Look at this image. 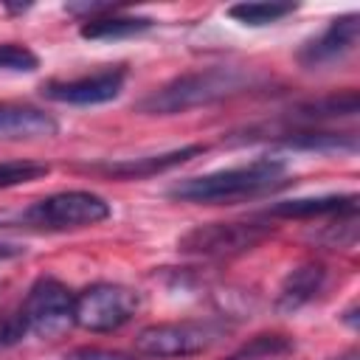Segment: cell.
Returning a JSON list of instances; mask_svg holds the SVG:
<instances>
[{"label": "cell", "instance_id": "obj_1", "mask_svg": "<svg viewBox=\"0 0 360 360\" xmlns=\"http://www.w3.org/2000/svg\"><path fill=\"white\" fill-rule=\"evenodd\" d=\"M287 183L290 180H287L284 160L256 158L242 166L219 169L200 177H186L169 188V197L180 202H197V205H231V202L270 194L276 188H284Z\"/></svg>", "mask_w": 360, "mask_h": 360}, {"label": "cell", "instance_id": "obj_2", "mask_svg": "<svg viewBox=\"0 0 360 360\" xmlns=\"http://www.w3.org/2000/svg\"><path fill=\"white\" fill-rule=\"evenodd\" d=\"M253 84V76L242 68H205V70H194V73H183L172 82H166L163 87L152 90L138 110L149 112V115H177L194 107H208L214 101L231 98L242 90H248Z\"/></svg>", "mask_w": 360, "mask_h": 360}, {"label": "cell", "instance_id": "obj_3", "mask_svg": "<svg viewBox=\"0 0 360 360\" xmlns=\"http://www.w3.org/2000/svg\"><path fill=\"white\" fill-rule=\"evenodd\" d=\"M228 329L217 321H177V323H152L138 332L135 354L141 357H191L208 352Z\"/></svg>", "mask_w": 360, "mask_h": 360}, {"label": "cell", "instance_id": "obj_4", "mask_svg": "<svg viewBox=\"0 0 360 360\" xmlns=\"http://www.w3.org/2000/svg\"><path fill=\"white\" fill-rule=\"evenodd\" d=\"M25 222L45 231H73V228H90L110 217V202L93 191H56L39 202H34L25 214Z\"/></svg>", "mask_w": 360, "mask_h": 360}, {"label": "cell", "instance_id": "obj_5", "mask_svg": "<svg viewBox=\"0 0 360 360\" xmlns=\"http://www.w3.org/2000/svg\"><path fill=\"white\" fill-rule=\"evenodd\" d=\"M141 307V295L132 287L98 281L76 295V326L87 332H115L132 321Z\"/></svg>", "mask_w": 360, "mask_h": 360}, {"label": "cell", "instance_id": "obj_6", "mask_svg": "<svg viewBox=\"0 0 360 360\" xmlns=\"http://www.w3.org/2000/svg\"><path fill=\"white\" fill-rule=\"evenodd\" d=\"M76 295L53 276H42L31 284L20 315L25 321V329L39 338H59L76 323Z\"/></svg>", "mask_w": 360, "mask_h": 360}, {"label": "cell", "instance_id": "obj_7", "mask_svg": "<svg viewBox=\"0 0 360 360\" xmlns=\"http://www.w3.org/2000/svg\"><path fill=\"white\" fill-rule=\"evenodd\" d=\"M270 233L273 228L262 222H208L183 233L177 248L183 253L222 259V256H239L245 250H253Z\"/></svg>", "mask_w": 360, "mask_h": 360}, {"label": "cell", "instance_id": "obj_8", "mask_svg": "<svg viewBox=\"0 0 360 360\" xmlns=\"http://www.w3.org/2000/svg\"><path fill=\"white\" fill-rule=\"evenodd\" d=\"M124 82H127V65H110L76 79H51L39 87V93L59 104L87 107V104H107L118 98V93L124 90Z\"/></svg>", "mask_w": 360, "mask_h": 360}, {"label": "cell", "instance_id": "obj_9", "mask_svg": "<svg viewBox=\"0 0 360 360\" xmlns=\"http://www.w3.org/2000/svg\"><path fill=\"white\" fill-rule=\"evenodd\" d=\"M357 37H360V17L354 11L343 14V17H335L315 39H309L301 48L298 59L307 68H321V65L340 62L343 56H349L357 48Z\"/></svg>", "mask_w": 360, "mask_h": 360}, {"label": "cell", "instance_id": "obj_10", "mask_svg": "<svg viewBox=\"0 0 360 360\" xmlns=\"http://www.w3.org/2000/svg\"><path fill=\"white\" fill-rule=\"evenodd\" d=\"M205 146L202 143H191V146H180L163 155H143V158H127V160H110V163H93L84 166L87 172H98L104 177H121V180H141V177H152L160 172H169L174 166L188 163L191 158L202 155Z\"/></svg>", "mask_w": 360, "mask_h": 360}, {"label": "cell", "instance_id": "obj_11", "mask_svg": "<svg viewBox=\"0 0 360 360\" xmlns=\"http://www.w3.org/2000/svg\"><path fill=\"white\" fill-rule=\"evenodd\" d=\"M59 132L53 115L31 104L0 101V141H28V138H51Z\"/></svg>", "mask_w": 360, "mask_h": 360}, {"label": "cell", "instance_id": "obj_12", "mask_svg": "<svg viewBox=\"0 0 360 360\" xmlns=\"http://www.w3.org/2000/svg\"><path fill=\"white\" fill-rule=\"evenodd\" d=\"M357 211V194H323V197H298L281 200L267 208V217L278 219H312V217H340Z\"/></svg>", "mask_w": 360, "mask_h": 360}, {"label": "cell", "instance_id": "obj_13", "mask_svg": "<svg viewBox=\"0 0 360 360\" xmlns=\"http://www.w3.org/2000/svg\"><path fill=\"white\" fill-rule=\"evenodd\" d=\"M326 284V267L318 262H307L298 264L295 270H290L278 287V309H298L304 304H309Z\"/></svg>", "mask_w": 360, "mask_h": 360}, {"label": "cell", "instance_id": "obj_14", "mask_svg": "<svg viewBox=\"0 0 360 360\" xmlns=\"http://www.w3.org/2000/svg\"><path fill=\"white\" fill-rule=\"evenodd\" d=\"M155 25V20L149 17H127V14H107V17H96V20H84L79 34L84 39H124V37H135L143 34Z\"/></svg>", "mask_w": 360, "mask_h": 360}, {"label": "cell", "instance_id": "obj_15", "mask_svg": "<svg viewBox=\"0 0 360 360\" xmlns=\"http://www.w3.org/2000/svg\"><path fill=\"white\" fill-rule=\"evenodd\" d=\"M357 107H360L357 90H346V93H332V96H323V98H318V101H307V104L295 107L292 118L307 121V124H315V121H326V118H346V115H354Z\"/></svg>", "mask_w": 360, "mask_h": 360}, {"label": "cell", "instance_id": "obj_16", "mask_svg": "<svg viewBox=\"0 0 360 360\" xmlns=\"http://www.w3.org/2000/svg\"><path fill=\"white\" fill-rule=\"evenodd\" d=\"M278 143L290 149H312V152H354L357 149V138L352 132L340 135V132H318V129L290 132Z\"/></svg>", "mask_w": 360, "mask_h": 360}, {"label": "cell", "instance_id": "obj_17", "mask_svg": "<svg viewBox=\"0 0 360 360\" xmlns=\"http://www.w3.org/2000/svg\"><path fill=\"white\" fill-rule=\"evenodd\" d=\"M298 6L295 3H236L228 8V17H233L242 25H270L278 22L290 14H295Z\"/></svg>", "mask_w": 360, "mask_h": 360}, {"label": "cell", "instance_id": "obj_18", "mask_svg": "<svg viewBox=\"0 0 360 360\" xmlns=\"http://www.w3.org/2000/svg\"><path fill=\"white\" fill-rule=\"evenodd\" d=\"M292 349V340L284 335H259L253 340H248L242 349H236L233 354H228L225 360H264V357H276Z\"/></svg>", "mask_w": 360, "mask_h": 360}, {"label": "cell", "instance_id": "obj_19", "mask_svg": "<svg viewBox=\"0 0 360 360\" xmlns=\"http://www.w3.org/2000/svg\"><path fill=\"white\" fill-rule=\"evenodd\" d=\"M51 172L48 163L42 160H0V188H11V186H22L31 180H39Z\"/></svg>", "mask_w": 360, "mask_h": 360}, {"label": "cell", "instance_id": "obj_20", "mask_svg": "<svg viewBox=\"0 0 360 360\" xmlns=\"http://www.w3.org/2000/svg\"><path fill=\"white\" fill-rule=\"evenodd\" d=\"M39 68V56L25 48V45H17V42H3L0 45V70H8V73H31Z\"/></svg>", "mask_w": 360, "mask_h": 360}, {"label": "cell", "instance_id": "obj_21", "mask_svg": "<svg viewBox=\"0 0 360 360\" xmlns=\"http://www.w3.org/2000/svg\"><path fill=\"white\" fill-rule=\"evenodd\" d=\"M25 332H28V329H25V321H22V315H20V312H17V315L3 318V321H0V349H6V346H11V343H17Z\"/></svg>", "mask_w": 360, "mask_h": 360}, {"label": "cell", "instance_id": "obj_22", "mask_svg": "<svg viewBox=\"0 0 360 360\" xmlns=\"http://www.w3.org/2000/svg\"><path fill=\"white\" fill-rule=\"evenodd\" d=\"M62 360H129L124 352H115V349H98V346H82V349H73L70 354H65Z\"/></svg>", "mask_w": 360, "mask_h": 360}, {"label": "cell", "instance_id": "obj_23", "mask_svg": "<svg viewBox=\"0 0 360 360\" xmlns=\"http://www.w3.org/2000/svg\"><path fill=\"white\" fill-rule=\"evenodd\" d=\"M20 253H25V248L11 245V242H0V262H3V259H14V256H20Z\"/></svg>", "mask_w": 360, "mask_h": 360}]
</instances>
